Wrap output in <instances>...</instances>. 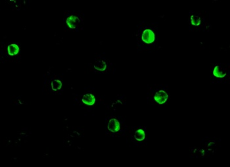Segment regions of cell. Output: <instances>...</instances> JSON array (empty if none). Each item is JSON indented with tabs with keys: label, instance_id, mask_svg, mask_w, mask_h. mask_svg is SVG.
I'll use <instances>...</instances> for the list:
<instances>
[{
	"label": "cell",
	"instance_id": "6da1fadb",
	"mask_svg": "<svg viewBox=\"0 0 230 167\" xmlns=\"http://www.w3.org/2000/svg\"><path fill=\"white\" fill-rule=\"evenodd\" d=\"M143 41L147 44H151L155 41V34L151 30H144L142 34Z\"/></svg>",
	"mask_w": 230,
	"mask_h": 167
},
{
	"label": "cell",
	"instance_id": "7a4b0ae2",
	"mask_svg": "<svg viewBox=\"0 0 230 167\" xmlns=\"http://www.w3.org/2000/svg\"><path fill=\"white\" fill-rule=\"evenodd\" d=\"M168 97V95L167 93L163 90H160L155 95V100L159 104L164 103L167 101Z\"/></svg>",
	"mask_w": 230,
	"mask_h": 167
},
{
	"label": "cell",
	"instance_id": "3957f363",
	"mask_svg": "<svg viewBox=\"0 0 230 167\" xmlns=\"http://www.w3.org/2000/svg\"><path fill=\"white\" fill-rule=\"evenodd\" d=\"M108 129L112 132H118L120 130L119 122L115 118L111 119L108 124Z\"/></svg>",
	"mask_w": 230,
	"mask_h": 167
},
{
	"label": "cell",
	"instance_id": "277c9868",
	"mask_svg": "<svg viewBox=\"0 0 230 167\" xmlns=\"http://www.w3.org/2000/svg\"><path fill=\"white\" fill-rule=\"evenodd\" d=\"M80 20L76 16L72 15L67 18L66 24L71 28H76L79 25Z\"/></svg>",
	"mask_w": 230,
	"mask_h": 167
},
{
	"label": "cell",
	"instance_id": "5b68a950",
	"mask_svg": "<svg viewBox=\"0 0 230 167\" xmlns=\"http://www.w3.org/2000/svg\"><path fill=\"white\" fill-rule=\"evenodd\" d=\"M82 102L88 105H93L95 102L94 95L92 94H86L82 97Z\"/></svg>",
	"mask_w": 230,
	"mask_h": 167
},
{
	"label": "cell",
	"instance_id": "8992f818",
	"mask_svg": "<svg viewBox=\"0 0 230 167\" xmlns=\"http://www.w3.org/2000/svg\"><path fill=\"white\" fill-rule=\"evenodd\" d=\"M8 53L10 55H15L18 53L19 47L16 44H11L8 47Z\"/></svg>",
	"mask_w": 230,
	"mask_h": 167
},
{
	"label": "cell",
	"instance_id": "52a82bcc",
	"mask_svg": "<svg viewBox=\"0 0 230 167\" xmlns=\"http://www.w3.org/2000/svg\"><path fill=\"white\" fill-rule=\"evenodd\" d=\"M94 68L97 70L103 71L107 68V64L104 61H97L94 65Z\"/></svg>",
	"mask_w": 230,
	"mask_h": 167
},
{
	"label": "cell",
	"instance_id": "ba28073f",
	"mask_svg": "<svg viewBox=\"0 0 230 167\" xmlns=\"http://www.w3.org/2000/svg\"><path fill=\"white\" fill-rule=\"evenodd\" d=\"M213 73H214V75L218 78H223L226 76V73L224 72L222 69L218 66H216L214 68Z\"/></svg>",
	"mask_w": 230,
	"mask_h": 167
},
{
	"label": "cell",
	"instance_id": "9c48e42d",
	"mask_svg": "<svg viewBox=\"0 0 230 167\" xmlns=\"http://www.w3.org/2000/svg\"><path fill=\"white\" fill-rule=\"evenodd\" d=\"M145 138V133L143 130H138L135 133V138L138 141H143Z\"/></svg>",
	"mask_w": 230,
	"mask_h": 167
},
{
	"label": "cell",
	"instance_id": "30bf717a",
	"mask_svg": "<svg viewBox=\"0 0 230 167\" xmlns=\"http://www.w3.org/2000/svg\"><path fill=\"white\" fill-rule=\"evenodd\" d=\"M62 87V82L59 80H55L51 82V88L54 91L60 90Z\"/></svg>",
	"mask_w": 230,
	"mask_h": 167
},
{
	"label": "cell",
	"instance_id": "8fae6325",
	"mask_svg": "<svg viewBox=\"0 0 230 167\" xmlns=\"http://www.w3.org/2000/svg\"><path fill=\"white\" fill-rule=\"evenodd\" d=\"M191 23H192L193 25L198 26L200 25L201 19H200L199 16H196V15H193V16H191Z\"/></svg>",
	"mask_w": 230,
	"mask_h": 167
}]
</instances>
